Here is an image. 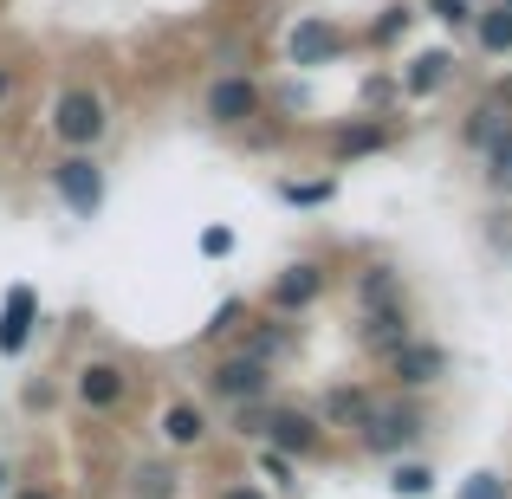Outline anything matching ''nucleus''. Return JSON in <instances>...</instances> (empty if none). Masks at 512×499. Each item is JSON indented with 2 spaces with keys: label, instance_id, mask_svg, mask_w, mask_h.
<instances>
[{
  "label": "nucleus",
  "instance_id": "6e6552de",
  "mask_svg": "<svg viewBox=\"0 0 512 499\" xmlns=\"http://www.w3.org/2000/svg\"><path fill=\"white\" fill-rule=\"evenodd\" d=\"M325 292V266L318 260H299V266H286V273L273 279V312L286 318V312H305V305Z\"/></svg>",
  "mask_w": 512,
  "mask_h": 499
},
{
  "label": "nucleus",
  "instance_id": "cd10ccee",
  "mask_svg": "<svg viewBox=\"0 0 512 499\" xmlns=\"http://www.w3.org/2000/svg\"><path fill=\"white\" fill-rule=\"evenodd\" d=\"M227 247H234V234H227V227H208V234H201V253H208V260H221Z\"/></svg>",
  "mask_w": 512,
  "mask_h": 499
},
{
  "label": "nucleus",
  "instance_id": "f3484780",
  "mask_svg": "<svg viewBox=\"0 0 512 499\" xmlns=\"http://www.w3.org/2000/svg\"><path fill=\"white\" fill-rule=\"evenodd\" d=\"M500 130H512V104L506 98H487V104H474V117H467V143H480L487 150Z\"/></svg>",
  "mask_w": 512,
  "mask_h": 499
},
{
  "label": "nucleus",
  "instance_id": "5701e85b",
  "mask_svg": "<svg viewBox=\"0 0 512 499\" xmlns=\"http://www.w3.org/2000/svg\"><path fill=\"white\" fill-rule=\"evenodd\" d=\"M331 195H338L331 182H279V201H286V208H325Z\"/></svg>",
  "mask_w": 512,
  "mask_h": 499
},
{
  "label": "nucleus",
  "instance_id": "2f4dec72",
  "mask_svg": "<svg viewBox=\"0 0 512 499\" xmlns=\"http://www.w3.org/2000/svg\"><path fill=\"white\" fill-rule=\"evenodd\" d=\"M7 91H13V72H7V65H0V104H7Z\"/></svg>",
  "mask_w": 512,
  "mask_h": 499
},
{
  "label": "nucleus",
  "instance_id": "39448f33",
  "mask_svg": "<svg viewBox=\"0 0 512 499\" xmlns=\"http://www.w3.org/2000/svg\"><path fill=\"white\" fill-rule=\"evenodd\" d=\"M247 117H260V85H253L247 72L214 78V85H208V124L234 130V124H247Z\"/></svg>",
  "mask_w": 512,
  "mask_h": 499
},
{
  "label": "nucleus",
  "instance_id": "f03ea898",
  "mask_svg": "<svg viewBox=\"0 0 512 499\" xmlns=\"http://www.w3.org/2000/svg\"><path fill=\"white\" fill-rule=\"evenodd\" d=\"M422 435H428V422H422V409H409V402H376L370 422L357 428V441L370 454H409Z\"/></svg>",
  "mask_w": 512,
  "mask_h": 499
},
{
  "label": "nucleus",
  "instance_id": "6ab92c4d",
  "mask_svg": "<svg viewBox=\"0 0 512 499\" xmlns=\"http://www.w3.org/2000/svg\"><path fill=\"white\" fill-rule=\"evenodd\" d=\"M130 493L137 499H175V467L169 461H143L137 474H130Z\"/></svg>",
  "mask_w": 512,
  "mask_h": 499
},
{
  "label": "nucleus",
  "instance_id": "c85d7f7f",
  "mask_svg": "<svg viewBox=\"0 0 512 499\" xmlns=\"http://www.w3.org/2000/svg\"><path fill=\"white\" fill-rule=\"evenodd\" d=\"M234 318H240V305H234V299H227V305H221V312H214V325H208V337H227V331H234Z\"/></svg>",
  "mask_w": 512,
  "mask_h": 499
},
{
  "label": "nucleus",
  "instance_id": "f704fd0d",
  "mask_svg": "<svg viewBox=\"0 0 512 499\" xmlns=\"http://www.w3.org/2000/svg\"><path fill=\"white\" fill-rule=\"evenodd\" d=\"M500 7H506V13H512V0H500Z\"/></svg>",
  "mask_w": 512,
  "mask_h": 499
},
{
  "label": "nucleus",
  "instance_id": "bb28decb",
  "mask_svg": "<svg viewBox=\"0 0 512 499\" xmlns=\"http://www.w3.org/2000/svg\"><path fill=\"white\" fill-rule=\"evenodd\" d=\"M396 33H409V13H402V7H389L383 20H376V39H396Z\"/></svg>",
  "mask_w": 512,
  "mask_h": 499
},
{
  "label": "nucleus",
  "instance_id": "7c9ffc66",
  "mask_svg": "<svg viewBox=\"0 0 512 499\" xmlns=\"http://www.w3.org/2000/svg\"><path fill=\"white\" fill-rule=\"evenodd\" d=\"M221 499H266V493H260V487H227Z\"/></svg>",
  "mask_w": 512,
  "mask_h": 499
},
{
  "label": "nucleus",
  "instance_id": "a211bd4d",
  "mask_svg": "<svg viewBox=\"0 0 512 499\" xmlns=\"http://www.w3.org/2000/svg\"><path fill=\"white\" fill-rule=\"evenodd\" d=\"M448 72H454V59H448V52H422V59L409 65V78H402V91L428 98V91H441V85H448Z\"/></svg>",
  "mask_w": 512,
  "mask_h": 499
},
{
  "label": "nucleus",
  "instance_id": "1a4fd4ad",
  "mask_svg": "<svg viewBox=\"0 0 512 499\" xmlns=\"http://www.w3.org/2000/svg\"><path fill=\"white\" fill-rule=\"evenodd\" d=\"M78 402H85V409H117V402H124V389H130V376L124 370H117V363L111 357H98V363H85V370H78Z\"/></svg>",
  "mask_w": 512,
  "mask_h": 499
},
{
  "label": "nucleus",
  "instance_id": "9d476101",
  "mask_svg": "<svg viewBox=\"0 0 512 499\" xmlns=\"http://www.w3.org/2000/svg\"><path fill=\"white\" fill-rule=\"evenodd\" d=\"M33 312H39V292L33 286H7V305H0V350L20 357L26 337H33Z\"/></svg>",
  "mask_w": 512,
  "mask_h": 499
},
{
  "label": "nucleus",
  "instance_id": "f257e3e1",
  "mask_svg": "<svg viewBox=\"0 0 512 499\" xmlns=\"http://www.w3.org/2000/svg\"><path fill=\"white\" fill-rule=\"evenodd\" d=\"M111 130V111H104V98L98 91H85V85H72L59 104H52V137L65 143V150H78V156H91V143Z\"/></svg>",
  "mask_w": 512,
  "mask_h": 499
},
{
  "label": "nucleus",
  "instance_id": "0eeeda50",
  "mask_svg": "<svg viewBox=\"0 0 512 499\" xmlns=\"http://www.w3.org/2000/svg\"><path fill=\"white\" fill-rule=\"evenodd\" d=\"M344 46H350V39L331 20H299V26H292V39H286L292 65H331V59H344Z\"/></svg>",
  "mask_w": 512,
  "mask_h": 499
},
{
  "label": "nucleus",
  "instance_id": "aec40b11",
  "mask_svg": "<svg viewBox=\"0 0 512 499\" xmlns=\"http://www.w3.org/2000/svg\"><path fill=\"white\" fill-rule=\"evenodd\" d=\"M383 143H389L383 124H357V130H344V137L331 143V156H338V163H350V156H376Z\"/></svg>",
  "mask_w": 512,
  "mask_h": 499
},
{
  "label": "nucleus",
  "instance_id": "a878e982",
  "mask_svg": "<svg viewBox=\"0 0 512 499\" xmlns=\"http://www.w3.org/2000/svg\"><path fill=\"white\" fill-rule=\"evenodd\" d=\"M428 13L448 20V26H467V20H474V0H428Z\"/></svg>",
  "mask_w": 512,
  "mask_h": 499
},
{
  "label": "nucleus",
  "instance_id": "ddd939ff",
  "mask_svg": "<svg viewBox=\"0 0 512 499\" xmlns=\"http://www.w3.org/2000/svg\"><path fill=\"white\" fill-rule=\"evenodd\" d=\"M409 312H402V305H389V312H363V350H370V357H389V350L396 344H409Z\"/></svg>",
  "mask_w": 512,
  "mask_h": 499
},
{
  "label": "nucleus",
  "instance_id": "dca6fc26",
  "mask_svg": "<svg viewBox=\"0 0 512 499\" xmlns=\"http://www.w3.org/2000/svg\"><path fill=\"white\" fill-rule=\"evenodd\" d=\"M163 435H169V448H201V435H208V415H201L195 402H175V409L163 415Z\"/></svg>",
  "mask_w": 512,
  "mask_h": 499
},
{
  "label": "nucleus",
  "instance_id": "393cba45",
  "mask_svg": "<svg viewBox=\"0 0 512 499\" xmlns=\"http://www.w3.org/2000/svg\"><path fill=\"white\" fill-rule=\"evenodd\" d=\"M454 499H506V480H500V474H474Z\"/></svg>",
  "mask_w": 512,
  "mask_h": 499
},
{
  "label": "nucleus",
  "instance_id": "f8f14e48",
  "mask_svg": "<svg viewBox=\"0 0 512 499\" xmlns=\"http://www.w3.org/2000/svg\"><path fill=\"white\" fill-rule=\"evenodd\" d=\"M370 409H376V396L370 389H350V383H338L325 396V409H318V428H363L370 422Z\"/></svg>",
  "mask_w": 512,
  "mask_h": 499
},
{
  "label": "nucleus",
  "instance_id": "72a5a7b5",
  "mask_svg": "<svg viewBox=\"0 0 512 499\" xmlns=\"http://www.w3.org/2000/svg\"><path fill=\"white\" fill-rule=\"evenodd\" d=\"M0 493H7V467H0Z\"/></svg>",
  "mask_w": 512,
  "mask_h": 499
},
{
  "label": "nucleus",
  "instance_id": "473e14b6",
  "mask_svg": "<svg viewBox=\"0 0 512 499\" xmlns=\"http://www.w3.org/2000/svg\"><path fill=\"white\" fill-rule=\"evenodd\" d=\"M20 499H52V493H39V487H33V493H20Z\"/></svg>",
  "mask_w": 512,
  "mask_h": 499
},
{
  "label": "nucleus",
  "instance_id": "4468645a",
  "mask_svg": "<svg viewBox=\"0 0 512 499\" xmlns=\"http://www.w3.org/2000/svg\"><path fill=\"white\" fill-rule=\"evenodd\" d=\"M357 305H363V312H389V305H402V273L370 266V273L357 279Z\"/></svg>",
  "mask_w": 512,
  "mask_h": 499
},
{
  "label": "nucleus",
  "instance_id": "b1692460",
  "mask_svg": "<svg viewBox=\"0 0 512 499\" xmlns=\"http://www.w3.org/2000/svg\"><path fill=\"white\" fill-rule=\"evenodd\" d=\"M487 182L493 188H512V130H500V137L487 143Z\"/></svg>",
  "mask_w": 512,
  "mask_h": 499
},
{
  "label": "nucleus",
  "instance_id": "412c9836",
  "mask_svg": "<svg viewBox=\"0 0 512 499\" xmlns=\"http://www.w3.org/2000/svg\"><path fill=\"white\" fill-rule=\"evenodd\" d=\"M480 46H487L493 59H506V52H512V13H506V7L480 13Z\"/></svg>",
  "mask_w": 512,
  "mask_h": 499
},
{
  "label": "nucleus",
  "instance_id": "423d86ee",
  "mask_svg": "<svg viewBox=\"0 0 512 499\" xmlns=\"http://www.w3.org/2000/svg\"><path fill=\"white\" fill-rule=\"evenodd\" d=\"M389 370H396V383L402 389H428V383H441V370H448V357H441V344H422V337H409V344H396L389 350Z\"/></svg>",
  "mask_w": 512,
  "mask_h": 499
},
{
  "label": "nucleus",
  "instance_id": "7ed1b4c3",
  "mask_svg": "<svg viewBox=\"0 0 512 499\" xmlns=\"http://www.w3.org/2000/svg\"><path fill=\"white\" fill-rule=\"evenodd\" d=\"M52 188H59V201L72 214H98L104 208V169H98V156H65L59 169H52Z\"/></svg>",
  "mask_w": 512,
  "mask_h": 499
},
{
  "label": "nucleus",
  "instance_id": "4be33fe9",
  "mask_svg": "<svg viewBox=\"0 0 512 499\" xmlns=\"http://www.w3.org/2000/svg\"><path fill=\"white\" fill-rule=\"evenodd\" d=\"M389 487H396L402 499H422V493H435V474H428L422 461H396V474H389Z\"/></svg>",
  "mask_w": 512,
  "mask_h": 499
},
{
  "label": "nucleus",
  "instance_id": "2eb2a0df",
  "mask_svg": "<svg viewBox=\"0 0 512 499\" xmlns=\"http://www.w3.org/2000/svg\"><path fill=\"white\" fill-rule=\"evenodd\" d=\"M286 350H292V325H286V318H266V325H253V331H247V357H253V363H266V370H273Z\"/></svg>",
  "mask_w": 512,
  "mask_h": 499
},
{
  "label": "nucleus",
  "instance_id": "20e7f679",
  "mask_svg": "<svg viewBox=\"0 0 512 499\" xmlns=\"http://www.w3.org/2000/svg\"><path fill=\"white\" fill-rule=\"evenodd\" d=\"M266 383H273V370H266V363H253L247 350H234V357H221L214 363V376H208V389L221 402H266Z\"/></svg>",
  "mask_w": 512,
  "mask_h": 499
},
{
  "label": "nucleus",
  "instance_id": "9b49d317",
  "mask_svg": "<svg viewBox=\"0 0 512 499\" xmlns=\"http://www.w3.org/2000/svg\"><path fill=\"white\" fill-rule=\"evenodd\" d=\"M266 435H273V454H312L325 428L305 409H279V415H266Z\"/></svg>",
  "mask_w": 512,
  "mask_h": 499
},
{
  "label": "nucleus",
  "instance_id": "c756f323",
  "mask_svg": "<svg viewBox=\"0 0 512 499\" xmlns=\"http://www.w3.org/2000/svg\"><path fill=\"white\" fill-rule=\"evenodd\" d=\"M266 474H273L279 487H292V461H286V454H266Z\"/></svg>",
  "mask_w": 512,
  "mask_h": 499
}]
</instances>
